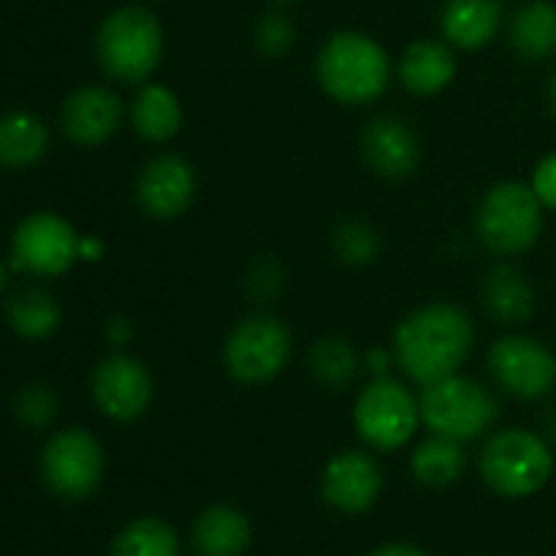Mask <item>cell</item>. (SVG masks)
<instances>
[{
    "label": "cell",
    "instance_id": "6da1fadb",
    "mask_svg": "<svg viewBox=\"0 0 556 556\" xmlns=\"http://www.w3.org/2000/svg\"><path fill=\"white\" fill-rule=\"evenodd\" d=\"M476 329L466 309L453 303H430L410 313L394 336L401 368L424 388L453 378L469 358Z\"/></svg>",
    "mask_w": 556,
    "mask_h": 556
},
{
    "label": "cell",
    "instance_id": "7a4b0ae2",
    "mask_svg": "<svg viewBox=\"0 0 556 556\" xmlns=\"http://www.w3.org/2000/svg\"><path fill=\"white\" fill-rule=\"evenodd\" d=\"M326 94L339 104H368L384 94L391 81V62L384 49L362 33L332 36L316 62Z\"/></svg>",
    "mask_w": 556,
    "mask_h": 556
},
{
    "label": "cell",
    "instance_id": "3957f363",
    "mask_svg": "<svg viewBox=\"0 0 556 556\" xmlns=\"http://www.w3.org/2000/svg\"><path fill=\"white\" fill-rule=\"evenodd\" d=\"M94 52L111 78L143 81L163 59V26L143 7H121L101 20Z\"/></svg>",
    "mask_w": 556,
    "mask_h": 556
},
{
    "label": "cell",
    "instance_id": "277c9868",
    "mask_svg": "<svg viewBox=\"0 0 556 556\" xmlns=\"http://www.w3.org/2000/svg\"><path fill=\"white\" fill-rule=\"evenodd\" d=\"M479 469L492 492L505 498H528L551 482L554 456L541 437L528 430H505L485 443Z\"/></svg>",
    "mask_w": 556,
    "mask_h": 556
},
{
    "label": "cell",
    "instance_id": "5b68a950",
    "mask_svg": "<svg viewBox=\"0 0 556 556\" xmlns=\"http://www.w3.org/2000/svg\"><path fill=\"white\" fill-rule=\"evenodd\" d=\"M544 228V202L534 186L502 182L479 205V238L495 254L528 251Z\"/></svg>",
    "mask_w": 556,
    "mask_h": 556
},
{
    "label": "cell",
    "instance_id": "8992f818",
    "mask_svg": "<svg viewBox=\"0 0 556 556\" xmlns=\"http://www.w3.org/2000/svg\"><path fill=\"white\" fill-rule=\"evenodd\" d=\"M420 417L437 437H450V440L466 443V440L482 437L495 424L498 404L479 381L453 375V378H443L424 391Z\"/></svg>",
    "mask_w": 556,
    "mask_h": 556
},
{
    "label": "cell",
    "instance_id": "52a82bcc",
    "mask_svg": "<svg viewBox=\"0 0 556 556\" xmlns=\"http://www.w3.org/2000/svg\"><path fill=\"white\" fill-rule=\"evenodd\" d=\"M290 362V329L274 316H251L225 342V368L241 384H264Z\"/></svg>",
    "mask_w": 556,
    "mask_h": 556
},
{
    "label": "cell",
    "instance_id": "ba28073f",
    "mask_svg": "<svg viewBox=\"0 0 556 556\" xmlns=\"http://www.w3.org/2000/svg\"><path fill=\"white\" fill-rule=\"evenodd\" d=\"M42 482L59 498H88L104 476L101 443L85 430H62L42 450Z\"/></svg>",
    "mask_w": 556,
    "mask_h": 556
},
{
    "label": "cell",
    "instance_id": "9c48e42d",
    "mask_svg": "<svg viewBox=\"0 0 556 556\" xmlns=\"http://www.w3.org/2000/svg\"><path fill=\"white\" fill-rule=\"evenodd\" d=\"M417 417H420V407L414 394L401 381H391V378L371 381L358 394V404H355L358 437L378 450L404 446L417 430Z\"/></svg>",
    "mask_w": 556,
    "mask_h": 556
},
{
    "label": "cell",
    "instance_id": "30bf717a",
    "mask_svg": "<svg viewBox=\"0 0 556 556\" xmlns=\"http://www.w3.org/2000/svg\"><path fill=\"white\" fill-rule=\"evenodd\" d=\"M78 254H81V238L65 218L52 212H36L23 218L20 228L13 231V264L36 277L65 274Z\"/></svg>",
    "mask_w": 556,
    "mask_h": 556
},
{
    "label": "cell",
    "instance_id": "8fae6325",
    "mask_svg": "<svg viewBox=\"0 0 556 556\" xmlns=\"http://www.w3.org/2000/svg\"><path fill=\"white\" fill-rule=\"evenodd\" d=\"M489 368L508 394L525 401L547 397L556 388L554 352L528 336L498 339L489 352Z\"/></svg>",
    "mask_w": 556,
    "mask_h": 556
},
{
    "label": "cell",
    "instance_id": "7c38bea8",
    "mask_svg": "<svg viewBox=\"0 0 556 556\" xmlns=\"http://www.w3.org/2000/svg\"><path fill=\"white\" fill-rule=\"evenodd\" d=\"M91 394H94V404L101 407V414L127 424V420H137L150 407L153 381H150V371L137 358L111 355L94 368Z\"/></svg>",
    "mask_w": 556,
    "mask_h": 556
},
{
    "label": "cell",
    "instance_id": "4fadbf2b",
    "mask_svg": "<svg viewBox=\"0 0 556 556\" xmlns=\"http://www.w3.org/2000/svg\"><path fill=\"white\" fill-rule=\"evenodd\" d=\"M195 195V173L192 166L176 156H153L137 176V202L153 218H176L189 208Z\"/></svg>",
    "mask_w": 556,
    "mask_h": 556
},
{
    "label": "cell",
    "instance_id": "5bb4252c",
    "mask_svg": "<svg viewBox=\"0 0 556 556\" xmlns=\"http://www.w3.org/2000/svg\"><path fill=\"white\" fill-rule=\"evenodd\" d=\"M121 98L98 85L72 91L62 104V130L72 143L81 147H101L104 140H111L121 127Z\"/></svg>",
    "mask_w": 556,
    "mask_h": 556
},
{
    "label": "cell",
    "instance_id": "9a60e30c",
    "mask_svg": "<svg viewBox=\"0 0 556 556\" xmlns=\"http://www.w3.org/2000/svg\"><path fill=\"white\" fill-rule=\"evenodd\" d=\"M381 492V469L365 453H339L323 472V495L342 515H365Z\"/></svg>",
    "mask_w": 556,
    "mask_h": 556
},
{
    "label": "cell",
    "instance_id": "2e32d148",
    "mask_svg": "<svg viewBox=\"0 0 556 556\" xmlns=\"http://www.w3.org/2000/svg\"><path fill=\"white\" fill-rule=\"evenodd\" d=\"M362 150H365L368 166L384 179H404L420 163V140H417L414 127L394 114L375 117L365 127Z\"/></svg>",
    "mask_w": 556,
    "mask_h": 556
},
{
    "label": "cell",
    "instance_id": "e0dca14e",
    "mask_svg": "<svg viewBox=\"0 0 556 556\" xmlns=\"http://www.w3.org/2000/svg\"><path fill=\"white\" fill-rule=\"evenodd\" d=\"M248 544L251 525L231 505H212L192 525V547L199 556H241Z\"/></svg>",
    "mask_w": 556,
    "mask_h": 556
},
{
    "label": "cell",
    "instance_id": "ac0fdd59",
    "mask_svg": "<svg viewBox=\"0 0 556 556\" xmlns=\"http://www.w3.org/2000/svg\"><path fill=\"white\" fill-rule=\"evenodd\" d=\"M502 26L498 0H450L443 10V33L459 49H482Z\"/></svg>",
    "mask_w": 556,
    "mask_h": 556
},
{
    "label": "cell",
    "instance_id": "d6986e66",
    "mask_svg": "<svg viewBox=\"0 0 556 556\" xmlns=\"http://www.w3.org/2000/svg\"><path fill=\"white\" fill-rule=\"evenodd\" d=\"M456 78V59L443 42H414L401 59V81L414 94H437Z\"/></svg>",
    "mask_w": 556,
    "mask_h": 556
},
{
    "label": "cell",
    "instance_id": "ffe728a7",
    "mask_svg": "<svg viewBox=\"0 0 556 556\" xmlns=\"http://www.w3.org/2000/svg\"><path fill=\"white\" fill-rule=\"evenodd\" d=\"M49 147V130L46 124L23 111V108H13L3 114L0 121V160L13 169H23V166H33L42 160Z\"/></svg>",
    "mask_w": 556,
    "mask_h": 556
},
{
    "label": "cell",
    "instance_id": "44dd1931",
    "mask_svg": "<svg viewBox=\"0 0 556 556\" xmlns=\"http://www.w3.org/2000/svg\"><path fill=\"white\" fill-rule=\"evenodd\" d=\"M130 121L134 130L150 140V143H163L169 137H176V130L182 127V104L179 98L163 88V85H147L130 108Z\"/></svg>",
    "mask_w": 556,
    "mask_h": 556
},
{
    "label": "cell",
    "instance_id": "7402d4cb",
    "mask_svg": "<svg viewBox=\"0 0 556 556\" xmlns=\"http://www.w3.org/2000/svg\"><path fill=\"white\" fill-rule=\"evenodd\" d=\"M7 319L23 339H46L59 329V303L39 287H20L7 300Z\"/></svg>",
    "mask_w": 556,
    "mask_h": 556
},
{
    "label": "cell",
    "instance_id": "603a6c76",
    "mask_svg": "<svg viewBox=\"0 0 556 556\" xmlns=\"http://www.w3.org/2000/svg\"><path fill=\"white\" fill-rule=\"evenodd\" d=\"M410 469L417 476V482L430 485V489H446L453 485L463 469H466V453H463V443L459 440H450V437H437L420 443L414 459H410Z\"/></svg>",
    "mask_w": 556,
    "mask_h": 556
},
{
    "label": "cell",
    "instance_id": "cb8c5ba5",
    "mask_svg": "<svg viewBox=\"0 0 556 556\" xmlns=\"http://www.w3.org/2000/svg\"><path fill=\"white\" fill-rule=\"evenodd\" d=\"M511 42L525 59H547L556 52V7L547 0L528 3L511 23Z\"/></svg>",
    "mask_w": 556,
    "mask_h": 556
},
{
    "label": "cell",
    "instance_id": "d4e9b609",
    "mask_svg": "<svg viewBox=\"0 0 556 556\" xmlns=\"http://www.w3.org/2000/svg\"><path fill=\"white\" fill-rule=\"evenodd\" d=\"M485 306L502 323H521L534 313V293L518 270L495 267L485 280Z\"/></svg>",
    "mask_w": 556,
    "mask_h": 556
},
{
    "label": "cell",
    "instance_id": "484cf974",
    "mask_svg": "<svg viewBox=\"0 0 556 556\" xmlns=\"http://www.w3.org/2000/svg\"><path fill=\"white\" fill-rule=\"evenodd\" d=\"M111 556H179V538L166 521L140 518L121 528Z\"/></svg>",
    "mask_w": 556,
    "mask_h": 556
},
{
    "label": "cell",
    "instance_id": "4316f807",
    "mask_svg": "<svg viewBox=\"0 0 556 556\" xmlns=\"http://www.w3.org/2000/svg\"><path fill=\"white\" fill-rule=\"evenodd\" d=\"M309 371L326 388H345L358 375V352L345 339H323L309 349Z\"/></svg>",
    "mask_w": 556,
    "mask_h": 556
},
{
    "label": "cell",
    "instance_id": "83f0119b",
    "mask_svg": "<svg viewBox=\"0 0 556 556\" xmlns=\"http://www.w3.org/2000/svg\"><path fill=\"white\" fill-rule=\"evenodd\" d=\"M378 235L368 222H345L336 231V254L352 264V267H365L378 257Z\"/></svg>",
    "mask_w": 556,
    "mask_h": 556
},
{
    "label": "cell",
    "instance_id": "f1b7e54d",
    "mask_svg": "<svg viewBox=\"0 0 556 556\" xmlns=\"http://www.w3.org/2000/svg\"><path fill=\"white\" fill-rule=\"evenodd\" d=\"M16 420L29 430H42L52 417H55V394L42 384H29L16 394L13 401Z\"/></svg>",
    "mask_w": 556,
    "mask_h": 556
},
{
    "label": "cell",
    "instance_id": "f546056e",
    "mask_svg": "<svg viewBox=\"0 0 556 556\" xmlns=\"http://www.w3.org/2000/svg\"><path fill=\"white\" fill-rule=\"evenodd\" d=\"M290 46H293V26H290V20L270 13V16H264L257 23V49L264 55H283Z\"/></svg>",
    "mask_w": 556,
    "mask_h": 556
},
{
    "label": "cell",
    "instance_id": "4dcf8cb0",
    "mask_svg": "<svg viewBox=\"0 0 556 556\" xmlns=\"http://www.w3.org/2000/svg\"><path fill=\"white\" fill-rule=\"evenodd\" d=\"M534 192L544 202V208H556V153L544 156L534 169Z\"/></svg>",
    "mask_w": 556,
    "mask_h": 556
},
{
    "label": "cell",
    "instance_id": "1f68e13d",
    "mask_svg": "<svg viewBox=\"0 0 556 556\" xmlns=\"http://www.w3.org/2000/svg\"><path fill=\"white\" fill-rule=\"evenodd\" d=\"M371 556H427V554H424V551H417V547H410V544H388V547L375 551Z\"/></svg>",
    "mask_w": 556,
    "mask_h": 556
},
{
    "label": "cell",
    "instance_id": "d6a6232c",
    "mask_svg": "<svg viewBox=\"0 0 556 556\" xmlns=\"http://www.w3.org/2000/svg\"><path fill=\"white\" fill-rule=\"evenodd\" d=\"M254 270L261 274V283H270V280L264 277V264H257ZM274 283H280V277H274ZM274 290H277V287H261V296H267V293H274Z\"/></svg>",
    "mask_w": 556,
    "mask_h": 556
},
{
    "label": "cell",
    "instance_id": "836d02e7",
    "mask_svg": "<svg viewBox=\"0 0 556 556\" xmlns=\"http://www.w3.org/2000/svg\"><path fill=\"white\" fill-rule=\"evenodd\" d=\"M81 254L94 257V254H101V244L98 241H81Z\"/></svg>",
    "mask_w": 556,
    "mask_h": 556
},
{
    "label": "cell",
    "instance_id": "e575fe53",
    "mask_svg": "<svg viewBox=\"0 0 556 556\" xmlns=\"http://www.w3.org/2000/svg\"><path fill=\"white\" fill-rule=\"evenodd\" d=\"M551 101H554V111H556V75H554V85H551Z\"/></svg>",
    "mask_w": 556,
    "mask_h": 556
},
{
    "label": "cell",
    "instance_id": "d590c367",
    "mask_svg": "<svg viewBox=\"0 0 556 556\" xmlns=\"http://www.w3.org/2000/svg\"><path fill=\"white\" fill-rule=\"evenodd\" d=\"M277 3H290V0H277Z\"/></svg>",
    "mask_w": 556,
    "mask_h": 556
}]
</instances>
